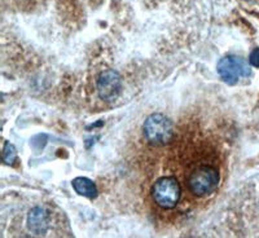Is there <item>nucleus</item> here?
Listing matches in <instances>:
<instances>
[{
    "label": "nucleus",
    "mask_w": 259,
    "mask_h": 238,
    "mask_svg": "<svg viewBox=\"0 0 259 238\" xmlns=\"http://www.w3.org/2000/svg\"><path fill=\"white\" fill-rule=\"evenodd\" d=\"M143 131L145 140L154 147L168 144L174 138L175 133L172 122L166 115L159 113H154L145 119Z\"/></svg>",
    "instance_id": "obj_1"
},
{
    "label": "nucleus",
    "mask_w": 259,
    "mask_h": 238,
    "mask_svg": "<svg viewBox=\"0 0 259 238\" xmlns=\"http://www.w3.org/2000/svg\"><path fill=\"white\" fill-rule=\"evenodd\" d=\"M219 77L228 84H236L241 78L250 77V66L244 59L237 56H226L218 62Z\"/></svg>",
    "instance_id": "obj_4"
},
{
    "label": "nucleus",
    "mask_w": 259,
    "mask_h": 238,
    "mask_svg": "<svg viewBox=\"0 0 259 238\" xmlns=\"http://www.w3.org/2000/svg\"><path fill=\"white\" fill-rule=\"evenodd\" d=\"M152 196L157 206L161 209L171 210L179 203L182 189L175 177H159L152 186Z\"/></svg>",
    "instance_id": "obj_3"
},
{
    "label": "nucleus",
    "mask_w": 259,
    "mask_h": 238,
    "mask_svg": "<svg viewBox=\"0 0 259 238\" xmlns=\"http://www.w3.org/2000/svg\"><path fill=\"white\" fill-rule=\"evenodd\" d=\"M97 94L104 101H114L122 92V78L114 70H105L99 75L96 83Z\"/></svg>",
    "instance_id": "obj_5"
},
{
    "label": "nucleus",
    "mask_w": 259,
    "mask_h": 238,
    "mask_svg": "<svg viewBox=\"0 0 259 238\" xmlns=\"http://www.w3.org/2000/svg\"><path fill=\"white\" fill-rule=\"evenodd\" d=\"M16 159H17V152H16V148L13 147L11 142L7 141L3 148V161L6 162L7 165H12Z\"/></svg>",
    "instance_id": "obj_8"
},
{
    "label": "nucleus",
    "mask_w": 259,
    "mask_h": 238,
    "mask_svg": "<svg viewBox=\"0 0 259 238\" xmlns=\"http://www.w3.org/2000/svg\"><path fill=\"white\" fill-rule=\"evenodd\" d=\"M27 228L34 235H45L51 228V212L45 207H34L27 215Z\"/></svg>",
    "instance_id": "obj_6"
},
{
    "label": "nucleus",
    "mask_w": 259,
    "mask_h": 238,
    "mask_svg": "<svg viewBox=\"0 0 259 238\" xmlns=\"http://www.w3.org/2000/svg\"><path fill=\"white\" fill-rule=\"evenodd\" d=\"M219 172L217 168L211 166H198L189 174L187 179V185L189 192L196 197H205L209 196L219 185Z\"/></svg>",
    "instance_id": "obj_2"
},
{
    "label": "nucleus",
    "mask_w": 259,
    "mask_h": 238,
    "mask_svg": "<svg viewBox=\"0 0 259 238\" xmlns=\"http://www.w3.org/2000/svg\"><path fill=\"white\" fill-rule=\"evenodd\" d=\"M74 191L77 192L79 196L87 198H95L97 196V188L94 184V181L87 177H75L71 181Z\"/></svg>",
    "instance_id": "obj_7"
},
{
    "label": "nucleus",
    "mask_w": 259,
    "mask_h": 238,
    "mask_svg": "<svg viewBox=\"0 0 259 238\" xmlns=\"http://www.w3.org/2000/svg\"><path fill=\"white\" fill-rule=\"evenodd\" d=\"M249 62L254 68H259V48H255L249 56Z\"/></svg>",
    "instance_id": "obj_9"
}]
</instances>
